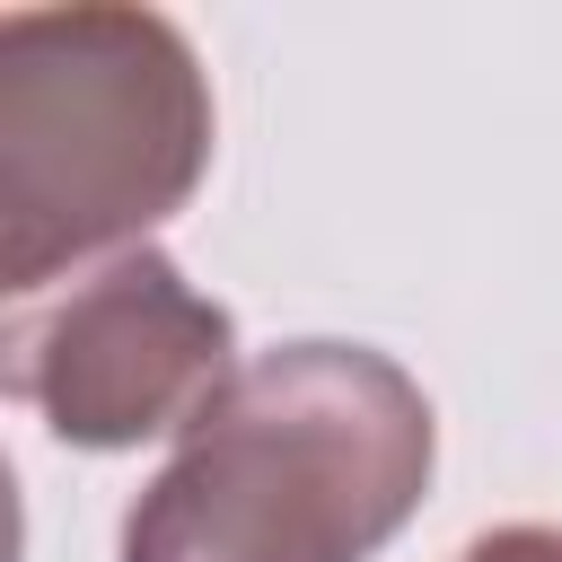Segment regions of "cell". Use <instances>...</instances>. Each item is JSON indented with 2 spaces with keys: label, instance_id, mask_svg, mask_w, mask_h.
<instances>
[{
  "label": "cell",
  "instance_id": "3",
  "mask_svg": "<svg viewBox=\"0 0 562 562\" xmlns=\"http://www.w3.org/2000/svg\"><path fill=\"white\" fill-rule=\"evenodd\" d=\"M237 378V316L202 299L158 246H132L9 325V395L61 448H140L193 430Z\"/></svg>",
  "mask_w": 562,
  "mask_h": 562
},
{
  "label": "cell",
  "instance_id": "2",
  "mask_svg": "<svg viewBox=\"0 0 562 562\" xmlns=\"http://www.w3.org/2000/svg\"><path fill=\"white\" fill-rule=\"evenodd\" d=\"M211 167V79L158 9L0 18V281L35 299L61 263L149 237Z\"/></svg>",
  "mask_w": 562,
  "mask_h": 562
},
{
  "label": "cell",
  "instance_id": "4",
  "mask_svg": "<svg viewBox=\"0 0 562 562\" xmlns=\"http://www.w3.org/2000/svg\"><path fill=\"white\" fill-rule=\"evenodd\" d=\"M457 562H562V527H492V536H474Z\"/></svg>",
  "mask_w": 562,
  "mask_h": 562
},
{
  "label": "cell",
  "instance_id": "1",
  "mask_svg": "<svg viewBox=\"0 0 562 562\" xmlns=\"http://www.w3.org/2000/svg\"><path fill=\"white\" fill-rule=\"evenodd\" d=\"M430 395L369 342L246 360L123 509V562H369L430 492Z\"/></svg>",
  "mask_w": 562,
  "mask_h": 562
}]
</instances>
